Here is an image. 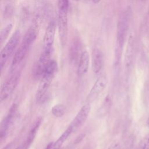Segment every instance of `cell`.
<instances>
[{
	"mask_svg": "<svg viewBox=\"0 0 149 149\" xmlns=\"http://www.w3.org/2000/svg\"><path fill=\"white\" fill-rule=\"evenodd\" d=\"M130 16V9H127L121 14L118 22L115 45V56L118 59H120L122 54L123 47L125 42L128 30Z\"/></svg>",
	"mask_w": 149,
	"mask_h": 149,
	"instance_id": "1",
	"label": "cell"
},
{
	"mask_svg": "<svg viewBox=\"0 0 149 149\" xmlns=\"http://www.w3.org/2000/svg\"><path fill=\"white\" fill-rule=\"evenodd\" d=\"M58 69V65L55 61L51 60L45 69L42 76L36 93V100L41 101L47 92L54 76Z\"/></svg>",
	"mask_w": 149,
	"mask_h": 149,
	"instance_id": "2",
	"label": "cell"
},
{
	"mask_svg": "<svg viewBox=\"0 0 149 149\" xmlns=\"http://www.w3.org/2000/svg\"><path fill=\"white\" fill-rule=\"evenodd\" d=\"M20 37L21 34L20 31L19 30L15 31L1 49L0 52V66L1 69H2L18 45Z\"/></svg>",
	"mask_w": 149,
	"mask_h": 149,
	"instance_id": "3",
	"label": "cell"
},
{
	"mask_svg": "<svg viewBox=\"0 0 149 149\" xmlns=\"http://www.w3.org/2000/svg\"><path fill=\"white\" fill-rule=\"evenodd\" d=\"M20 76V73H15L5 81L1 89V101L7 100L13 94L19 83Z\"/></svg>",
	"mask_w": 149,
	"mask_h": 149,
	"instance_id": "4",
	"label": "cell"
},
{
	"mask_svg": "<svg viewBox=\"0 0 149 149\" xmlns=\"http://www.w3.org/2000/svg\"><path fill=\"white\" fill-rule=\"evenodd\" d=\"M68 13L67 11H58V30L59 40L62 46L65 45L68 40Z\"/></svg>",
	"mask_w": 149,
	"mask_h": 149,
	"instance_id": "5",
	"label": "cell"
},
{
	"mask_svg": "<svg viewBox=\"0 0 149 149\" xmlns=\"http://www.w3.org/2000/svg\"><path fill=\"white\" fill-rule=\"evenodd\" d=\"M107 83V77L105 74H102L97 78L88 94L87 98L89 102H92L97 98L105 88Z\"/></svg>",
	"mask_w": 149,
	"mask_h": 149,
	"instance_id": "6",
	"label": "cell"
},
{
	"mask_svg": "<svg viewBox=\"0 0 149 149\" xmlns=\"http://www.w3.org/2000/svg\"><path fill=\"white\" fill-rule=\"evenodd\" d=\"M31 45H30L26 41L22 40L20 45L15 52L12 59L10 66L12 72H14L17 66L23 61Z\"/></svg>",
	"mask_w": 149,
	"mask_h": 149,
	"instance_id": "7",
	"label": "cell"
},
{
	"mask_svg": "<svg viewBox=\"0 0 149 149\" xmlns=\"http://www.w3.org/2000/svg\"><path fill=\"white\" fill-rule=\"evenodd\" d=\"M91 111L90 103L84 104L77 112L73 120L70 124L73 130H75L80 127L86 121Z\"/></svg>",
	"mask_w": 149,
	"mask_h": 149,
	"instance_id": "8",
	"label": "cell"
},
{
	"mask_svg": "<svg viewBox=\"0 0 149 149\" xmlns=\"http://www.w3.org/2000/svg\"><path fill=\"white\" fill-rule=\"evenodd\" d=\"M56 24L54 20H51L45 30L43 37V49H53Z\"/></svg>",
	"mask_w": 149,
	"mask_h": 149,
	"instance_id": "9",
	"label": "cell"
},
{
	"mask_svg": "<svg viewBox=\"0 0 149 149\" xmlns=\"http://www.w3.org/2000/svg\"><path fill=\"white\" fill-rule=\"evenodd\" d=\"M52 50L53 49H43L35 68L34 73L37 77H41L47 65L51 60V56L52 52Z\"/></svg>",
	"mask_w": 149,
	"mask_h": 149,
	"instance_id": "10",
	"label": "cell"
},
{
	"mask_svg": "<svg viewBox=\"0 0 149 149\" xmlns=\"http://www.w3.org/2000/svg\"><path fill=\"white\" fill-rule=\"evenodd\" d=\"M16 110H17L16 104H13L12 105V106L10 107L7 115L5 116V118L2 120L1 125V129H0L1 139L5 137L6 134H7L9 128L10 127V126L13 120V119L15 116V115L16 113Z\"/></svg>",
	"mask_w": 149,
	"mask_h": 149,
	"instance_id": "11",
	"label": "cell"
},
{
	"mask_svg": "<svg viewBox=\"0 0 149 149\" xmlns=\"http://www.w3.org/2000/svg\"><path fill=\"white\" fill-rule=\"evenodd\" d=\"M134 54V43L133 37L130 36L128 39L127 43L125 56V66L126 69L129 70L133 65Z\"/></svg>",
	"mask_w": 149,
	"mask_h": 149,
	"instance_id": "12",
	"label": "cell"
},
{
	"mask_svg": "<svg viewBox=\"0 0 149 149\" xmlns=\"http://www.w3.org/2000/svg\"><path fill=\"white\" fill-rule=\"evenodd\" d=\"M104 63L103 54L98 48L94 49L92 55V67L95 74L99 73L102 70Z\"/></svg>",
	"mask_w": 149,
	"mask_h": 149,
	"instance_id": "13",
	"label": "cell"
},
{
	"mask_svg": "<svg viewBox=\"0 0 149 149\" xmlns=\"http://www.w3.org/2000/svg\"><path fill=\"white\" fill-rule=\"evenodd\" d=\"M90 64V55L87 51H83L80 56L78 67L77 73L79 76H82L85 75L88 70Z\"/></svg>",
	"mask_w": 149,
	"mask_h": 149,
	"instance_id": "14",
	"label": "cell"
},
{
	"mask_svg": "<svg viewBox=\"0 0 149 149\" xmlns=\"http://www.w3.org/2000/svg\"><path fill=\"white\" fill-rule=\"evenodd\" d=\"M73 131V129L70 125L61 134V136L55 142L49 144L46 149H61L64 142L67 140Z\"/></svg>",
	"mask_w": 149,
	"mask_h": 149,
	"instance_id": "15",
	"label": "cell"
},
{
	"mask_svg": "<svg viewBox=\"0 0 149 149\" xmlns=\"http://www.w3.org/2000/svg\"><path fill=\"white\" fill-rule=\"evenodd\" d=\"M66 112V107L62 104H59L54 105L51 109L52 115L56 118H61L64 115Z\"/></svg>",
	"mask_w": 149,
	"mask_h": 149,
	"instance_id": "16",
	"label": "cell"
},
{
	"mask_svg": "<svg viewBox=\"0 0 149 149\" xmlns=\"http://www.w3.org/2000/svg\"><path fill=\"white\" fill-rule=\"evenodd\" d=\"M41 123V120H38L36 121V122L35 123V124L34 125L33 127H32V129H31L29 134V136L27 137V141H26V144L27 146H29L30 144V143L32 142V141L33 140L34 138L35 137L36 134H37V132L38 131V127L40 125Z\"/></svg>",
	"mask_w": 149,
	"mask_h": 149,
	"instance_id": "17",
	"label": "cell"
},
{
	"mask_svg": "<svg viewBox=\"0 0 149 149\" xmlns=\"http://www.w3.org/2000/svg\"><path fill=\"white\" fill-rule=\"evenodd\" d=\"M13 27V25L11 23H9L6 25L1 31L0 33V41L2 43L8 37L9 34H10L12 29Z\"/></svg>",
	"mask_w": 149,
	"mask_h": 149,
	"instance_id": "18",
	"label": "cell"
},
{
	"mask_svg": "<svg viewBox=\"0 0 149 149\" xmlns=\"http://www.w3.org/2000/svg\"><path fill=\"white\" fill-rule=\"evenodd\" d=\"M58 10H63L68 12L69 0H57Z\"/></svg>",
	"mask_w": 149,
	"mask_h": 149,
	"instance_id": "19",
	"label": "cell"
},
{
	"mask_svg": "<svg viewBox=\"0 0 149 149\" xmlns=\"http://www.w3.org/2000/svg\"><path fill=\"white\" fill-rule=\"evenodd\" d=\"M140 149H149V133L146 135L141 140Z\"/></svg>",
	"mask_w": 149,
	"mask_h": 149,
	"instance_id": "20",
	"label": "cell"
},
{
	"mask_svg": "<svg viewBox=\"0 0 149 149\" xmlns=\"http://www.w3.org/2000/svg\"><path fill=\"white\" fill-rule=\"evenodd\" d=\"M108 149H120V146L119 143H115L112 144L108 148Z\"/></svg>",
	"mask_w": 149,
	"mask_h": 149,
	"instance_id": "21",
	"label": "cell"
},
{
	"mask_svg": "<svg viewBox=\"0 0 149 149\" xmlns=\"http://www.w3.org/2000/svg\"><path fill=\"white\" fill-rule=\"evenodd\" d=\"M12 144H8L7 146H6L3 149H12Z\"/></svg>",
	"mask_w": 149,
	"mask_h": 149,
	"instance_id": "22",
	"label": "cell"
},
{
	"mask_svg": "<svg viewBox=\"0 0 149 149\" xmlns=\"http://www.w3.org/2000/svg\"><path fill=\"white\" fill-rule=\"evenodd\" d=\"M92 1H93V2L95 4H97L101 1V0H92Z\"/></svg>",
	"mask_w": 149,
	"mask_h": 149,
	"instance_id": "23",
	"label": "cell"
},
{
	"mask_svg": "<svg viewBox=\"0 0 149 149\" xmlns=\"http://www.w3.org/2000/svg\"><path fill=\"white\" fill-rule=\"evenodd\" d=\"M147 125L149 126V118H148V119H147Z\"/></svg>",
	"mask_w": 149,
	"mask_h": 149,
	"instance_id": "24",
	"label": "cell"
},
{
	"mask_svg": "<svg viewBox=\"0 0 149 149\" xmlns=\"http://www.w3.org/2000/svg\"><path fill=\"white\" fill-rule=\"evenodd\" d=\"M16 149H20V148H19V147H17V148H16Z\"/></svg>",
	"mask_w": 149,
	"mask_h": 149,
	"instance_id": "25",
	"label": "cell"
},
{
	"mask_svg": "<svg viewBox=\"0 0 149 149\" xmlns=\"http://www.w3.org/2000/svg\"><path fill=\"white\" fill-rule=\"evenodd\" d=\"M76 1H78V0H76Z\"/></svg>",
	"mask_w": 149,
	"mask_h": 149,
	"instance_id": "26",
	"label": "cell"
},
{
	"mask_svg": "<svg viewBox=\"0 0 149 149\" xmlns=\"http://www.w3.org/2000/svg\"><path fill=\"white\" fill-rule=\"evenodd\" d=\"M143 1H145V0H143Z\"/></svg>",
	"mask_w": 149,
	"mask_h": 149,
	"instance_id": "27",
	"label": "cell"
}]
</instances>
